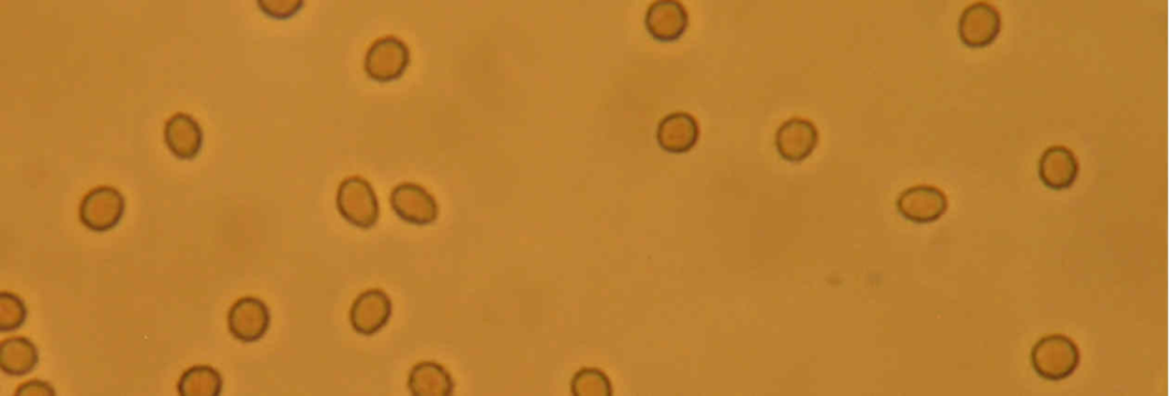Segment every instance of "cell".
<instances>
[{"label":"cell","instance_id":"6da1fadb","mask_svg":"<svg viewBox=\"0 0 1169 396\" xmlns=\"http://www.w3.org/2000/svg\"><path fill=\"white\" fill-rule=\"evenodd\" d=\"M1078 345L1064 335L1042 339L1031 352V366L1042 378L1060 382L1072 376L1080 366Z\"/></svg>","mask_w":1169,"mask_h":396},{"label":"cell","instance_id":"7a4b0ae2","mask_svg":"<svg viewBox=\"0 0 1169 396\" xmlns=\"http://www.w3.org/2000/svg\"><path fill=\"white\" fill-rule=\"evenodd\" d=\"M336 204L339 214L359 228H370L380 218L377 195L361 176H350L340 183Z\"/></svg>","mask_w":1169,"mask_h":396},{"label":"cell","instance_id":"3957f363","mask_svg":"<svg viewBox=\"0 0 1169 396\" xmlns=\"http://www.w3.org/2000/svg\"><path fill=\"white\" fill-rule=\"evenodd\" d=\"M125 207V197L119 190L108 185L97 186L83 197L80 220L93 233H106L119 224Z\"/></svg>","mask_w":1169,"mask_h":396},{"label":"cell","instance_id":"277c9868","mask_svg":"<svg viewBox=\"0 0 1169 396\" xmlns=\"http://www.w3.org/2000/svg\"><path fill=\"white\" fill-rule=\"evenodd\" d=\"M1002 30V14L993 4L980 0L962 11L958 34L962 43L969 47H984L999 38Z\"/></svg>","mask_w":1169,"mask_h":396},{"label":"cell","instance_id":"5b68a950","mask_svg":"<svg viewBox=\"0 0 1169 396\" xmlns=\"http://www.w3.org/2000/svg\"><path fill=\"white\" fill-rule=\"evenodd\" d=\"M410 62V52L406 43L394 36L377 40L369 47L365 71L368 77L378 83H389L400 78Z\"/></svg>","mask_w":1169,"mask_h":396},{"label":"cell","instance_id":"8992f818","mask_svg":"<svg viewBox=\"0 0 1169 396\" xmlns=\"http://www.w3.org/2000/svg\"><path fill=\"white\" fill-rule=\"evenodd\" d=\"M271 323L267 306L256 297H243L230 309L228 327L230 334L243 343L262 340Z\"/></svg>","mask_w":1169,"mask_h":396},{"label":"cell","instance_id":"52a82bcc","mask_svg":"<svg viewBox=\"0 0 1169 396\" xmlns=\"http://www.w3.org/2000/svg\"><path fill=\"white\" fill-rule=\"evenodd\" d=\"M897 208L901 215L910 222L933 223L946 214L948 197L941 189L935 185H915L899 195Z\"/></svg>","mask_w":1169,"mask_h":396},{"label":"cell","instance_id":"ba28073f","mask_svg":"<svg viewBox=\"0 0 1169 396\" xmlns=\"http://www.w3.org/2000/svg\"><path fill=\"white\" fill-rule=\"evenodd\" d=\"M393 212L402 221L414 225H429L436 221L439 206L428 190L415 183H401L390 196Z\"/></svg>","mask_w":1169,"mask_h":396},{"label":"cell","instance_id":"9c48e42d","mask_svg":"<svg viewBox=\"0 0 1169 396\" xmlns=\"http://www.w3.org/2000/svg\"><path fill=\"white\" fill-rule=\"evenodd\" d=\"M392 315V302L381 289H369L357 297L350 311V323L355 332L372 336L380 332Z\"/></svg>","mask_w":1169,"mask_h":396},{"label":"cell","instance_id":"30bf717a","mask_svg":"<svg viewBox=\"0 0 1169 396\" xmlns=\"http://www.w3.org/2000/svg\"><path fill=\"white\" fill-rule=\"evenodd\" d=\"M644 24L653 40L676 42L689 26V13L677 0H657L649 7Z\"/></svg>","mask_w":1169,"mask_h":396},{"label":"cell","instance_id":"8fae6325","mask_svg":"<svg viewBox=\"0 0 1169 396\" xmlns=\"http://www.w3.org/2000/svg\"><path fill=\"white\" fill-rule=\"evenodd\" d=\"M819 142V130L813 121L796 117L784 121L777 131L776 147L788 162H802L809 158Z\"/></svg>","mask_w":1169,"mask_h":396},{"label":"cell","instance_id":"7c38bea8","mask_svg":"<svg viewBox=\"0 0 1169 396\" xmlns=\"http://www.w3.org/2000/svg\"><path fill=\"white\" fill-rule=\"evenodd\" d=\"M701 138V126L695 116L677 111L665 116L659 124L656 139L660 147L673 154L693 150Z\"/></svg>","mask_w":1169,"mask_h":396},{"label":"cell","instance_id":"4fadbf2b","mask_svg":"<svg viewBox=\"0 0 1169 396\" xmlns=\"http://www.w3.org/2000/svg\"><path fill=\"white\" fill-rule=\"evenodd\" d=\"M164 138L169 151L182 160L194 159L203 143L201 126L192 116L183 113L167 119Z\"/></svg>","mask_w":1169,"mask_h":396},{"label":"cell","instance_id":"5bb4252c","mask_svg":"<svg viewBox=\"0 0 1169 396\" xmlns=\"http://www.w3.org/2000/svg\"><path fill=\"white\" fill-rule=\"evenodd\" d=\"M1040 178L1052 190L1071 188L1080 174V162L1067 147L1054 146L1046 149L1040 160Z\"/></svg>","mask_w":1169,"mask_h":396},{"label":"cell","instance_id":"9a60e30c","mask_svg":"<svg viewBox=\"0 0 1169 396\" xmlns=\"http://www.w3.org/2000/svg\"><path fill=\"white\" fill-rule=\"evenodd\" d=\"M408 388L415 396H452L455 383L452 375L436 362H420L411 370Z\"/></svg>","mask_w":1169,"mask_h":396},{"label":"cell","instance_id":"2e32d148","mask_svg":"<svg viewBox=\"0 0 1169 396\" xmlns=\"http://www.w3.org/2000/svg\"><path fill=\"white\" fill-rule=\"evenodd\" d=\"M40 353L25 338L7 339L0 343V368L9 376L29 375L38 367Z\"/></svg>","mask_w":1169,"mask_h":396},{"label":"cell","instance_id":"e0dca14e","mask_svg":"<svg viewBox=\"0 0 1169 396\" xmlns=\"http://www.w3.org/2000/svg\"><path fill=\"white\" fill-rule=\"evenodd\" d=\"M222 389L221 374L210 366L189 368L178 383V390L182 396H219Z\"/></svg>","mask_w":1169,"mask_h":396},{"label":"cell","instance_id":"ac0fdd59","mask_svg":"<svg viewBox=\"0 0 1169 396\" xmlns=\"http://www.w3.org/2000/svg\"><path fill=\"white\" fill-rule=\"evenodd\" d=\"M571 393L575 396H611L613 387L610 378L598 368H582L571 379Z\"/></svg>","mask_w":1169,"mask_h":396},{"label":"cell","instance_id":"d6986e66","mask_svg":"<svg viewBox=\"0 0 1169 396\" xmlns=\"http://www.w3.org/2000/svg\"><path fill=\"white\" fill-rule=\"evenodd\" d=\"M28 317V310L21 297L3 291L0 293V330L3 333L20 329Z\"/></svg>","mask_w":1169,"mask_h":396},{"label":"cell","instance_id":"ffe728a7","mask_svg":"<svg viewBox=\"0 0 1169 396\" xmlns=\"http://www.w3.org/2000/svg\"><path fill=\"white\" fill-rule=\"evenodd\" d=\"M304 6L302 0H261L260 9L271 18L287 19L297 13Z\"/></svg>","mask_w":1169,"mask_h":396},{"label":"cell","instance_id":"44dd1931","mask_svg":"<svg viewBox=\"0 0 1169 396\" xmlns=\"http://www.w3.org/2000/svg\"><path fill=\"white\" fill-rule=\"evenodd\" d=\"M14 395L15 396H27V395L28 396H31V395H33V396H36V395L54 396V395H56V392L53 388V386L50 385L46 382H43V381H30V382H27V383H23L22 385H20L17 388V392L14 393Z\"/></svg>","mask_w":1169,"mask_h":396}]
</instances>
